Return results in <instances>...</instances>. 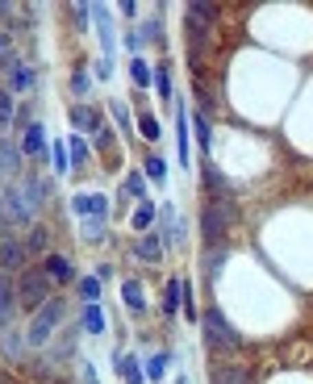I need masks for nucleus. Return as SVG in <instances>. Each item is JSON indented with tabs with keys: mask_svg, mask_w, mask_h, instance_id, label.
I'll return each instance as SVG.
<instances>
[{
	"mask_svg": "<svg viewBox=\"0 0 313 384\" xmlns=\"http://www.w3.org/2000/svg\"><path fill=\"white\" fill-rule=\"evenodd\" d=\"M234 222H238V201H213V196H205V205H200V242L205 247H226Z\"/></svg>",
	"mask_w": 313,
	"mask_h": 384,
	"instance_id": "1",
	"label": "nucleus"
},
{
	"mask_svg": "<svg viewBox=\"0 0 313 384\" xmlns=\"http://www.w3.org/2000/svg\"><path fill=\"white\" fill-rule=\"evenodd\" d=\"M200 339H205V347H209V351H218V355L238 351V335H234V326H230V321H226V313H222V309H213V305H209V309L200 313Z\"/></svg>",
	"mask_w": 313,
	"mask_h": 384,
	"instance_id": "2",
	"label": "nucleus"
},
{
	"mask_svg": "<svg viewBox=\"0 0 313 384\" xmlns=\"http://www.w3.org/2000/svg\"><path fill=\"white\" fill-rule=\"evenodd\" d=\"M17 297H21V309L34 317L46 301H50V289H55V284H50V276H46V267H25V271H17Z\"/></svg>",
	"mask_w": 313,
	"mask_h": 384,
	"instance_id": "3",
	"label": "nucleus"
},
{
	"mask_svg": "<svg viewBox=\"0 0 313 384\" xmlns=\"http://www.w3.org/2000/svg\"><path fill=\"white\" fill-rule=\"evenodd\" d=\"M63 317H67V305H63L59 297H50V301H46V305H42V309H38V313L30 317V330H25V343H30L34 351H42V347L50 343V339H55V326H59Z\"/></svg>",
	"mask_w": 313,
	"mask_h": 384,
	"instance_id": "4",
	"label": "nucleus"
},
{
	"mask_svg": "<svg viewBox=\"0 0 313 384\" xmlns=\"http://www.w3.org/2000/svg\"><path fill=\"white\" fill-rule=\"evenodd\" d=\"M71 213L80 217V222H88V234L96 238L104 230V217H109V201H104L100 192H76L71 196Z\"/></svg>",
	"mask_w": 313,
	"mask_h": 384,
	"instance_id": "5",
	"label": "nucleus"
},
{
	"mask_svg": "<svg viewBox=\"0 0 313 384\" xmlns=\"http://www.w3.org/2000/svg\"><path fill=\"white\" fill-rule=\"evenodd\" d=\"M0 196H5V217L13 226H38V213H34V205H30V196L21 192V180H9L5 188H0Z\"/></svg>",
	"mask_w": 313,
	"mask_h": 384,
	"instance_id": "6",
	"label": "nucleus"
},
{
	"mask_svg": "<svg viewBox=\"0 0 313 384\" xmlns=\"http://www.w3.org/2000/svg\"><path fill=\"white\" fill-rule=\"evenodd\" d=\"M200 188H205V196H213V201H238V192L230 188V180L213 168V163H200Z\"/></svg>",
	"mask_w": 313,
	"mask_h": 384,
	"instance_id": "7",
	"label": "nucleus"
},
{
	"mask_svg": "<svg viewBox=\"0 0 313 384\" xmlns=\"http://www.w3.org/2000/svg\"><path fill=\"white\" fill-rule=\"evenodd\" d=\"M30 267V251H25V238H5V242H0V271H5V276H9V271H25Z\"/></svg>",
	"mask_w": 313,
	"mask_h": 384,
	"instance_id": "8",
	"label": "nucleus"
},
{
	"mask_svg": "<svg viewBox=\"0 0 313 384\" xmlns=\"http://www.w3.org/2000/svg\"><path fill=\"white\" fill-rule=\"evenodd\" d=\"M0 176H25V155H21V142H13V138H0Z\"/></svg>",
	"mask_w": 313,
	"mask_h": 384,
	"instance_id": "9",
	"label": "nucleus"
},
{
	"mask_svg": "<svg viewBox=\"0 0 313 384\" xmlns=\"http://www.w3.org/2000/svg\"><path fill=\"white\" fill-rule=\"evenodd\" d=\"M159 238H163V251L180 247L184 238V222L176 217V205H159Z\"/></svg>",
	"mask_w": 313,
	"mask_h": 384,
	"instance_id": "10",
	"label": "nucleus"
},
{
	"mask_svg": "<svg viewBox=\"0 0 313 384\" xmlns=\"http://www.w3.org/2000/svg\"><path fill=\"white\" fill-rule=\"evenodd\" d=\"M104 126H109V122H104V113H100L96 104H76V109H71V130H76V134H96V130H104Z\"/></svg>",
	"mask_w": 313,
	"mask_h": 384,
	"instance_id": "11",
	"label": "nucleus"
},
{
	"mask_svg": "<svg viewBox=\"0 0 313 384\" xmlns=\"http://www.w3.org/2000/svg\"><path fill=\"white\" fill-rule=\"evenodd\" d=\"M21 309V297H17V280L9 276H0V330H9V321L13 313Z\"/></svg>",
	"mask_w": 313,
	"mask_h": 384,
	"instance_id": "12",
	"label": "nucleus"
},
{
	"mask_svg": "<svg viewBox=\"0 0 313 384\" xmlns=\"http://www.w3.org/2000/svg\"><path fill=\"white\" fill-rule=\"evenodd\" d=\"M21 192L30 196V205H34V213H38V209H46V201H50V180H42L38 172H25V176H21Z\"/></svg>",
	"mask_w": 313,
	"mask_h": 384,
	"instance_id": "13",
	"label": "nucleus"
},
{
	"mask_svg": "<svg viewBox=\"0 0 313 384\" xmlns=\"http://www.w3.org/2000/svg\"><path fill=\"white\" fill-rule=\"evenodd\" d=\"M172 109H176V150H180V163L188 168V163H192V155H188V122L192 117H188V104L184 100H176Z\"/></svg>",
	"mask_w": 313,
	"mask_h": 384,
	"instance_id": "14",
	"label": "nucleus"
},
{
	"mask_svg": "<svg viewBox=\"0 0 313 384\" xmlns=\"http://www.w3.org/2000/svg\"><path fill=\"white\" fill-rule=\"evenodd\" d=\"M92 21H96V34H100V46H104V59H113V21H109V9L104 5H92Z\"/></svg>",
	"mask_w": 313,
	"mask_h": 384,
	"instance_id": "15",
	"label": "nucleus"
},
{
	"mask_svg": "<svg viewBox=\"0 0 313 384\" xmlns=\"http://www.w3.org/2000/svg\"><path fill=\"white\" fill-rule=\"evenodd\" d=\"M21 155H30V159L46 155V126H42V122H30V126H25V134H21Z\"/></svg>",
	"mask_w": 313,
	"mask_h": 384,
	"instance_id": "16",
	"label": "nucleus"
},
{
	"mask_svg": "<svg viewBox=\"0 0 313 384\" xmlns=\"http://www.w3.org/2000/svg\"><path fill=\"white\" fill-rule=\"evenodd\" d=\"M63 142H67V159H71V172H84V163H88V155H92V142H88L84 134H76V130H71V134H67Z\"/></svg>",
	"mask_w": 313,
	"mask_h": 384,
	"instance_id": "17",
	"label": "nucleus"
},
{
	"mask_svg": "<svg viewBox=\"0 0 313 384\" xmlns=\"http://www.w3.org/2000/svg\"><path fill=\"white\" fill-rule=\"evenodd\" d=\"M42 267H46V276H50V284H71V280H76V271H71V263H67L63 255H55V251L46 255V263H42Z\"/></svg>",
	"mask_w": 313,
	"mask_h": 384,
	"instance_id": "18",
	"label": "nucleus"
},
{
	"mask_svg": "<svg viewBox=\"0 0 313 384\" xmlns=\"http://www.w3.org/2000/svg\"><path fill=\"white\" fill-rule=\"evenodd\" d=\"M134 255H138L142 263H159V259H163V238L154 234V230H150V234H142V238L134 242Z\"/></svg>",
	"mask_w": 313,
	"mask_h": 384,
	"instance_id": "19",
	"label": "nucleus"
},
{
	"mask_svg": "<svg viewBox=\"0 0 313 384\" xmlns=\"http://www.w3.org/2000/svg\"><path fill=\"white\" fill-rule=\"evenodd\" d=\"M209 384H246V372L238 363H213L209 368Z\"/></svg>",
	"mask_w": 313,
	"mask_h": 384,
	"instance_id": "20",
	"label": "nucleus"
},
{
	"mask_svg": "<svg viewBox=\"0 0 313 384\" xmlns=\"http://www.w3.org/2000/svg\"><path fill=\"white\" fill-rule=\"evenodd\" d=\"M222 267H226V247H205V255H200V271H205V280H213Z\"/></svg>",
	"mask_w": 313,
	"mask_h": 384,
	"instance_id": "21",
	"label": "nucleus"
},
{
	"mask_svg": "<svg viewBox=\"0 0 313 384\" xmlns=\"http://www.w3.org/2000/svg\"><path fill=\"white\" fill-rule=\"evenodd\" d=\"M159 222V205L154 201H138V213H134V230L138 234H150V226Z\"/></svg>",
	"mask_w": 313,
	"mask_h": 384,
	"instance_id": "22",
	"label": "nucleus"
},
{
	"mask_svg": "<svg viewBox=\"0 0 313 384\" xmlns=\"http://www.w3.org/2000/svg\"><path fill=\"white\" fill-rule=\"evenodd\" d=\"M154 88H159V96H163L167 104H176V84H172V63H167V59L154 67Z\"/></svg>",
	"mask_w": 313,
	"mask_h": 384,
	"instance_id": "23",
	"label": "nucleus"
},
{
	"mask_svg": "<svg viewBox=\"0 0 313 384\" xmlns=\"http://www.w3.org/2000/svg\"><path fill=\"white\" fill-rule=\"evenodd\" d=\"M130 80H134V88H138V92H146V88L154 84V67L142 59V54H138V59L130 63Z\"/></svg>",
	"mask_w": 313,
	"mask_h": 384,
	"instance_id": "24",
	"label": "nucleus"
},
{
	"mask_svg": "<svg viewBox=\"0 0 313 384\" xmlns=\"http://www.w3.org/2000/svg\"><path fill=\"white\" fill-rule=\"evenodd\" d=\"M46 247H50V230H46L42 222L30 226V234H25V251H30V255H50Z\"/></svg>",
	"mask_w": 313,
	"mask_h": 384,
	"instance_id": "25",
	"label": "nucleus"
},
{
	"mask_svg": "<svg viewBox=\"0 0 313 384\" xmlns=\"http://www.w3.org/2000/svg\"><path fill=\"white\" fill-rule=\"evenodd\" d=\"M121 297H126V305H130V313H142L146 309V293H142V284L130 276L126 284H121Z\"/></svg>",
	"mask_w": 313,
	"mask_h": 384,
	"instance_id": "26",
	"label": "nucleus"
},
{
	"mask_svg": "<svg viewBox=\"0 0 313 384\" xmlns=\"http://www.w3.org/2000/svg\"><path fill=\"white\" fill-rule=\"evenodd\" d=\"M5 84H9V92H30V88H34V67H30V63H21V67H17Z\"/></svg>",
	"mask_w": 313,
	"mask_h": 384,
	"instance_id": "27",
	"label": "nucleus"
},
{
	"mask_svg": "<svg viewBox=\"0 0 313 384\" xmlns=\"http://www.w3.org/2000/svg\"><path fill=\"white\" fill-rule=\"evenodd\" d=\"M176 313H180V276H172L163 289V317H176Z\"/></svg>",
	"mask_w": 313,
	"mask_h": 384,
	"instance_id": "28",
	"label": "nucleus"
},
{
	"mask_svg": "<svg viewBox=\"0 0 313 384\" xmlns=\"http://www.w3.org/2000/svg\"><path fill=\"white\" fill-rule=\"evenodd\" d=\"M167 363H172V355H167V351H159V355H150V359L142 363V368H146V380H163Z\"/></svg>",
	"mask_w": 313,
	"mask_h": 384,
	"instance_id": "29",
	"label": "nucleus"
},
{
	"mask_svg": "<svg viewBox=\"0 0 313 384\" xmlns=\"http://www.w3.org/2000/svg\"><path fill=\"white\" fill-rule=\"evenodd\" d=\"M121 376H126V384H142V380H146V368H142V359L126 355V359H121Z\"/></svg>",
	"mask_w": 313,
	"mask_h": 384,
	"instance_id": "30",
	"label": "nucleus"
},
{
	"mask_svg": "<svg viewBox=\"0 0 313 384\" xmlns=\"http://www.w3.org/2000/svg\"><path fill=\"white\" fill-rule=\"evenodd\" d=\"M17 117V109H13V92L9 88H0V130H9Z\"/></svg>",
	"mask_w": 313,
	"mask_h": 384,
	"instance_id": "31",
	"label": "nucleus"
},
{
	"mask_svg": "<svg viewBox=\"0 0 313 384\" xmlns=\"http://www.w3.org/2000/svg\"><path fill=\"white\" fill-rule=\"evenodd\" d=\"M188 17H192V21H200V25H213L218 9H213V5H205V0H192V5H188Z\"/></svg>",
	"mask_w": 313,
	"mask_h": 384,
	"instance_id": "32",
	"label": "nucleus"
},
{
	"mask_svg": "<svg viewBox=\"0 0 313 384\" xmlns=\"http://www.w3.org/2000/svg\"><path fill=\"white\" fill-rule=\"evenodd\" d=\"M142 176H150L154 184H167V163L159 159V155H146V172Z\"/></svg>",
	"mask_w": 313,
	"mask_h": 384,
	"instance_id": "33",
	"label": "nucleus"
},
{
	"mask_svg": "<svg viewBox=\"0 0 313 384\" xmlns=\"http://www.w3.org/2000/svg\"><path fill=\"white\" fill-rule=\"evenodd\" d=\"M25 347H30V343H25V335L5 330V355H9V359H21V355H25Z\"/></svg>",
	"mask_w": 313,
	"mask_h": 384,
	"instance_id": "34",
	"label": "nucleus"
},
{
	"mask_svg": "<svg viewBox=\"0 0 313 384\" xmlns=\"http://www.w3.org/2000/svg\"><path fill=\"white\" fill-rule=\"evenodd\" d=\"M84 330H88V335H100V330H104V313H100V305H84Z\"/></svg>",
	"mask_w": 313,
	"mask_h": 384,
	"instance_id": "35",
	"label": "nucleus"
},
{
	"mask_svg": "<svg viewBox=\"0 0 313 384\" xmlns=\"http://www.w3.org/2000/svg\"><path fill=\"white\" fill-rule=\"evenodd\" d=\"M138 134H142L146 142H159V138H163V130H159V122H154L150 113H142V117H138Z\"/></svg>",
	"mask_w": 313,
	"mask_h": 384,
	"instance_id": "36",
	"label": "nucleus"
},
{
	"mask_svg": "<svg viewBox=\"0 0 313 384\" xmlns=\"http://www.w3.org/2000/svg\"><path fill=\"white\" fill-rule=\"evenodd\" d=\"M192 130H196V142H200L205 150H213V126H209V117H196Z\"/></svg>",
	"mask_w": 313,
	"mask_h": 384,
	"instance_id": "37",
	"label": "nucleus"
},
{
	"mask_svg": "<svg viewBox=\"0 0 313 384\" xmlns=\"http://www.w3.org/2000/svg\"><path fill=\"white\" fill-rule=\"evenodd\" d=\"M92 80H96V76H88V67H76V76H71V92H76V96H88V92H92Z\"/></svg>",
	"mask_w": 313,
	"mask_h": 384,
	"instance_id": "38",
	"label": "nucleus"
},
{
	"mask_svg": "<svg viewBox=\"0 0 313 384\" xmlns=\"http://www.w3.org/2000/svg\"><path fill=\"white\" fill-rule=\"evenodd\" d=\"M17 67H21V54H17V46H9L5 54H0V71H5V80H9Z\"/></svg>",
	"mask_w": 313,
	"mask_h": 384,
	"instance_id": "39",
	"label": "nucleus"
},
{
	"mask_svg": "<svg viewBox=\"0 0 313 384\" xmlns=\"http://www.w3.org/2000/svg\"><path fill=\"white\" fill-rule=\"evenodd\" d=\"M92 138H96V142H92L96 150H113V146H117V134H113V126H104V130H96Z\"/></svg>",
	"mask_w": 313,
	"mask_h": 384,
	"instance_id": "40",
	"label": "nucleus"
},
{
	"mask_svg": "<svg viewBox=\"0 0 313 384\" xmlns=\"http://www.w3.org/2000/svg\"><path fill=\"white\" fill-rule=\"evenodd\" d=\"M126 196H138V201H146V180H142L138 172H130V176H126Z\"/></svg>",
	"mask_w": 313,
	"mask_h": 384,
	"instance_id": "41",
	"label": "nucleus"
},
{
	"mask_svg": "<svg viewBox=\"0 0 313 384\" xmlns=\"http://www.w3.org/2000/svg\"><path fill=\"white\" fill-rule=\"evenodd\" d=\"M96 293H100V280H96V276H84V280H80V297H84V305H96Z\"/></svg>",
	"mask_w": 313,
	"mask_h": 384,
	"instance_id": "42",
	"label": "nucleus"
},
{
	"mask_svg": "<svg viewBox=\"0 0 313 384\" xmlns=\"http://www.w3.org/2000/svg\"><path fill=\"white\" fill-rule=\"evenodd\" d=\"M180 305H184L188 317H196V297H192V284H188V280H180ZM196 321H200V317H196Z\"/></svg>",
	"mask_w": 313,
	"mask_h": 384,
	"instance_id": "43",
	"label": "nucleus"
},
{
	"mask_svg": "<svg viewBox=\"0 0 313 384\" xmlns=\"http://www.w3.org/2000/svg\"><path fill=\"white\" fill-rule=\"evenodd\" d=\"M50 155H55V172H59V176L71 172V159H67V146H63V142H55V150H50Z\"/></svg>",
	"mask_w": 313,
	"mask_h": 384,
	"instance_id": "44",
	"label": "nucleus"
},
{
	"mask_svg": "<svg viewBox=\"0 0 313 384\" xmlns=\"http://www.w3.org/2000/svg\"><path fill=\"white\" fill-rule=\"evenodd\" d=\"M109 109H113V122H117L121 130H130V104H126V100H113Z\"/></svg>",
	"mask_w": 313,
	"mask_h": 384,
	"instance_id": "45",
	"label": "nucleus"
},
{
	"mask_svg": "<svg viewBox=\"0 0 313 384\" xmlns=\"http://www.w3.org/2000/svg\"><path fill=\"white\" fill-rule=\"evenodd\" d=\"M92 71H96V80H109V71H113V59H104V54H100V59L92 63Z\"/></svg>",
	"mask_w": 313,
	"mask_h": 384,
	"instance_id": "46",
	"label": "nucleus"
},
{
	"mask_svg": "<svg viewBox=\"0 0 313 384\" xmlns=\"http://www.w3.org/2000/svg\"><path fill=\"white\" fill-rule=\"evenodd\" d=\"M71 17H76V25L84 30V25H88V17H92V5H71Z\"/></svg>",
	"mask_w": 313,
	"mask_h": 384,
	"instance_id": "47",
	"label": "nucleus"
},
{
	"mask_svg": "<svg viewBox=\"0 0 313 384\" xmlns=\"http://www.w3.org/2000/svg\"><path fill=\"white\" fill-rule=\"evenodd\" d=\"M80 380H84V384H100V380H96V368H92L88 359H80Z\"/></svg>",
	"mask_w": 313,
	"mask_h": 384,
	"instance_id": "48",
	"label": "nucleus"
},
{
	"mask_svg": "<svg viewBox=\"0 0 313 384\" xmlns=\"http://www.w3.org/2000/svg\"><path fill=\"white\" fill-rule=\"evenodd\" d=\"M0 17H13V5H9V0H0Z\"/></svg>",
	"mask_w": 313,
	"mask_h": 384,
	"instance_id": "49",
	"label": "nucleus"
},
{
	"mask_svg": "<svg viewBox=\"0 0 313 384\" xmlns=\"http://www.w3.org/2000/svg\"><path fill=\"white\" fill-rule=\"evenodd\" d=\"M9 46H13V38H9V34H0V54H5Z\"/></svg>",
	"mask_w": 313,
	"mask_h": 384,
	"instance_id": "50",
	"label": "nucleus"
},
{
	"mask_svg": "<svg viewBox=\"0 0 313 384\" xmlns=\"http://www.w3.org/2000/svg\"><path fill=\"white\" fill-rule=\"evenodd\" d=\"M9 226V217H5V196H0V230Z\"/></svg>",
	"mask_w": 313,
	"mask_h": 384,
	"instance_id": "51",
	"label": "nucleus"
},
{
	"mask_svg": "<svg viewBox=\"0 0 313 384\" xmlns=\"http://www.w3.org/2000/svg\"><path fill=\"white\" fill-rule=\"evenodd\" d=\"M176 384H188V380H184V376H180V380H176Z\"/></svg>",
	"mask_w": 313,
	"mask_h": 384,
	"instance_id": "52",
	"label": "nucleus"
},
{
	"mask_svg": "<svg viewBox=\"0 0 313 384\" xmlns=\"http://www.w3.org/2000/svg\"><path fill=\"white\" fill-rule=\"evenodd\" d=\"M63 384H67V380H63Z\"/></svg>",
	"mask_w": 313,
	"mask_h": 384,
	"instance_id": "53",
	"label": "nucleus"
}]
</instances>
